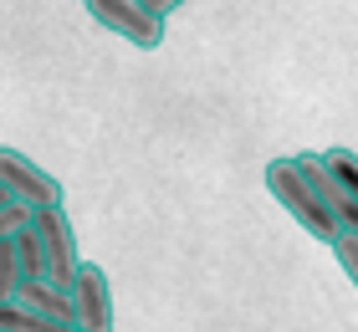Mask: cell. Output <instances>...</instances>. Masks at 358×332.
<instances>
[{
  "mask_svg": "<svg viewBox=\"0 0 358 332\" xmlns=\"http://www.w3.org/2000/svg\"><path fill=\"white\" fill-rule=\"evenodd\" d=\"M266 189H271V199H276V205H282V210H287L292 220H297L307 236H313V240H322L328 251L338 245V236H343V230H338V220H333L328 210H322L317 189L302 179L297 154H287V159H271V164H266Z\"/></svg>",
  "mask_w": 358,
  "mask_h": 332,
  "instance_id": "obj_1",
  "label": "cell"
},
{
  "mask_svg": "<svg viewBox=\"0 0 358 332\" xmlns=\"http://www.w3.org/2000/svg\"><path fill=\"white\" fill-rule=\"evenodd\" d=\"M31 225H36L41 251H46V281L72 291L77 271H83V251H77V236H72L67 210H62V205H41V210H31Z\"/></svg>",
  "mask_w": 358,
  "mask_h": 332,
  "instance_id": "obj_2",
  "label": "cell"
},
{
  "mask_svg": "<svg viewBox=\"0 0 358 332\" xmlns=\"http://www.w3.org/2000/svg\"><path fill=\"white\" fill-rule=\"evenodd\" d=\"M83 6L103 31L123 36L128 46H138V52L164 46V15H154L143 0H83Z\"/></svg>",
  "mask_w": 358,
  "mask_h": 332,
  "instance_id": "obj_3",
  "label": "cell"
},
{
  "mask_svg": "<svg viewBox=\"0 0 358 332\" xmlns=\"http://www.w3.org/2000/svg\"><path fill=\"white\" fill-rule=\"evenodd\" d=\"M0 185H6L15 199H26L31 210L62 205V179L52 169H41V164L31 154H21V148H0Z\"/></svg>",
  "mask_w": 358,
  "mask_h": 332,
  "instance_id": "obj_4",
  "label": "cell"
},
{
  "mask_svg": "<svg viewBox=\"0 0 358 332\" xmlns=\"http://www.w3.org/2000/svg\"><path fill=\"white\" fill-rule=\"evenodd\" d=\"M72 302H77V332H113L118 312H113L108 271L97 261H83V271H77V281H72Z\"/></svg>",
  "mask_w": 358,
  "mask_h": 332,
  "instance_id": "obj_5",
  "label": "cell"
},
{
  "mask_svg": "<svg viewBox=\"0 0 358 332\" xmlns=\"http://www.w3.org/2000/svg\"><path fill=\"white\" fill-rule=\"evenodd\" d=\"M297 169H302V179L317 189V199H322V210L338 220V230L343 236H358V199L348 194V185L338 179L328 164H322V154H297Z\"/></svg>",
  "mask_w": 358,
  "mask_h": 332,
  "instance_id": "obj_6",
  "label": "cell"
},
{
  "mask_svg": "<svg viewBox=\"0 0 358 332\" xmlns=\"http://www.w3.org/2000/svg\"><path fill=\"white\" fill-rule=\"evenodd\" d=\"M15 302H26V307L46 312V317H62V322H72V327H77V302H72V291H67V287H52V281H26Z\"/></svg>",
  "mask_w": 358,
  "mask_h": 332,
  "instance_id": "obj_7",
  "label": "cell"
},
{
  "mask_svg": "<svg viewBox=\"0 0 358 332\" xmlns=\"http://www.w3.org/2000/svg\"><path fill=\"white\" fill-rule=\"evenodd\" d=\"M0 332H77V327L62 317H46L26 302H0Z\"/></svg>",
  "mask_w": 358,
  "mask_h": 332,
  "instance_id": "obj_8",
  "label": "cell"
},
{
  "mask_svg": "<svg viewBox=\"0 0 358 332\" xmlns=\"http://www.w3.org/2000/svg\"><path fill=\"white\" fill-rule=\"evenodd\" d=\"M10 240H15V261H21V281H46V251H41L36 225H21Z\"/></svg>",
  "mask_w": 358,
  "mask_h": 332,
  "instance_id": "obj_9",
  "label": "cell"
},
{
  "mask_svg": "<svg viewBox=\"0 0 358 332\" xmlns=\"http://www.w3.org/2000/svg\"><path fill=\"white\" fill-rule=\"evenodd\" d=\"M322 164H328V169L348 185V194L358 199V154H353V148H328V154H322Z\"/></svg>",
  "mask_w": 358,
  "mask_h": 332,
  "instance_id": "obj_10",
  "label": "cell"
},
{
  "mask_svg": "<svg viewBox=\"0 0 358 332\" xmlns=\"http://www.w3.org/2000/svg\"><path fill=\"white\" fill-rule=\"evenodd\" d=\"M333 256H338V266H343V276L353 281V291H358V236H338Z\"/></svg>",
  "mask_w": 358,
  "mask_h": 332,
  "instance_id": "obj_11",
  "label": "cell"
},
{
  "mask_svg": "<svg viewBox=\"0 0 358 332\" xmlns=\"http://www.w3.org/2000/svg\"><path fill=\"white\" fill-rule=\"evenodd\" d=\"M143 6H149L154 15H164V21H169V15H174L179 6H185V0H143Z\"/></svg>",
  "mask_w": 358,
  "mask_h": 332,
  "instance_id": "obj_12",
  "label": "cell"
},
{
  "mask_svg": "<svg viewBox=\"0 0 358 332\" xmlns=\"http://www.w3.org/2000/svg\"><path fill=\"white\" fill-rule=\"evenodd\" d=\"M10 199H15V194H10V189H6V185H0V205H10Z\"/></svg>",
  "mask_w": 358,
  "mask_h": 332,
  "instance_id": "obj_13",
  "label": "cell"
}]
</instances>
